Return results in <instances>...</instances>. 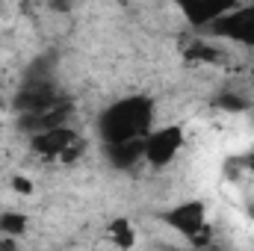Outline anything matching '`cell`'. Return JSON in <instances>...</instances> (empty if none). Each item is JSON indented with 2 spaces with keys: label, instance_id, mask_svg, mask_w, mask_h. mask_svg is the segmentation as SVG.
<instances>
[{
  "label": "cell",
  "instance_id": "5",
  "mask_svg": "<svg viewBox=\"0 0 254 251\" xmlns=\"http://www.w3.org/2000/svg\"><path fill=\"white\" fill-rule=\"evenodd\" d=\"M0 104H3V89H0Z\"/></svg>",
  "mask_w": 254,
  "mask_h": 251
},
{
  "label": "cell",
  "instance_id": "4",
  "mask_svg": "<svg viewBox=\"0 0 254 251\" xmlns=\"http://www.w3.org/2000/svg\"><path fill=\"white\" fill-rule=\"evenodd\" d=\"M172 6L178 9V15L187 24L207 30L216 18H222L225 12L240 6V0H172Z\"/></svg>",
  "mask_w": 254,
  "mask_h": 251
},
{
  "label": "cell",
  "instance_id": "1",
  "mask_svg": "<svg viewBox=\"0 0 254 251\" xmlns=\"http://www.w3.org/2000/svg\"><path fill=\"white\" fill-rule=\"evenodd\" d=\"M154 127H157V107L148 95H125L98 116V133L104 145L142 142Z\"/></svg>",
  "mask_w": 254,
  "mask_h": 251
},
{
  "label": "cell",
  "instance_id": "2",
  "mask_svg": "<svg viewBox=\"0 0 254 251\" xmlns=\"http://www.w3.org/2000/svg\"><path fill=\"white\" fill-rule=\"evenodd\" d=\"M187 145V127L181 125H163L154 127L145 136V163L151 169H169Z\"/></svg>",
  "mask_w": 254,
  "mask_h": 251
},
{
  "label": "cell",
  "instance_id": "3",
  "mask_svg": "<svg viewBox=\"0 0 254 251\" xmlns=\"http://www.w3.org/2000/svg\"><path fill=\"white\" fill-rule=\"evenodd\" d=\"M213 39H222L228 45H240L246 51H254V3L249 6H234L222 18H216L210 27Z\"/></svg>",
  "mask_w": 254,
  "mask_h": 251
}]
</instances>
